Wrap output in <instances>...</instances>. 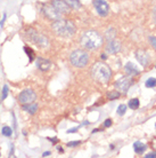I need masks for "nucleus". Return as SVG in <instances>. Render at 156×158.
Segmentation results:
<instances>
[{"mask_svg":"<svg viewBox=\"0 0 156 158\" xmlns=\"http://www.w3.org/2000/svg\"><path fill=\"white\" fill-rule=\"evenodd\" d=\"M104 38L96 30H88L82 33L80 38V45L88 51H96L103 45Z\"/></svg>","mask_w":156,"mask_h":158,"instance_id":"f257e3e1","label":"nucleus"},{"mask_svg":"<svg viewBox=\"0 0 156 158\" xmlns=\"http://www.w3.org/2000/svg\"><path fill=\"white\" fill-rule=\"evenodd\" d=\"M53 31L62 38H71L75 33V25L68 20H57L51 24Z\"/></svg>","mask_w":156,"mask_h":158,"instance_id":"f03ea898","label":"nucleus"},{"mask_svg":"<svg viewBox=\"0 0 156 158\" xmlns=\"http://www.w3.org/2000/svg\"><path fill=\"white\" fill-rule=\"evenodd\" d=\"M112 70L111 68L104 62H97L91 69V77L98 83L106 84L111 79Z\"/></svg>","mask_w":156,"mask_h":158,"instance_id":"7ed1b4c3","label":"nucleus"},{"mask_svg":"<svg viewBox=\"0 0 156 158\" xmlns=\"http://www.w3.org/2000/svg\"><path fill=\"white\" fill-rule=\"evenodd\" d=\"M70 62L73 67L76 68H84L89 63V55L83 49H75L71 53Z\"/></svg>","mask_w":156,"mask_h":158,"instance_id":"20e7f679","label":"nucleus"},{"mask_svg":"<svg viewBox=\"0 0 156 158\" xmlns=\"http://www.w3.org/2000/svg\"><path fill=\"white\" fill-rule=\"evenodd\" d=\"M27 35L29 38L31 39L32 43H34L37 46H39L40 48H48L49 47V40L46 36H43L39 32H37L34 29H30L27 30Z\"/></svg>","mask_w":156,"mask_h":158,"instance_id":"39448f33","label":"nucleus"},{"mask_svg":"<svg viewBox=\"0 0 156 158\" xmlns=\"http://www.w3.org/2000/svg\"><path fill=\"white\" fill-rule=\"evenodd\" d=\"M37 99V94L34 93V91H32L31 88H26L18 94V102L23 106V104H29V103H33Z\"/></svg>","mask_w":156,"mask_h":158,"instance_id":"423d86ee","label":"nucleus"},{"mask_svg":"<svg viewBox=\"0 0 156 158\" xmlns=\"http://www.w3.org/2000/svg\"><path fill=\"white\" fill-rule=\"evenodd\" d=\"M132 84H133V79L130 76H125V77L117 79L116 83H115V88L120 93H127V92L129 91L130 87L132 86Z\"/></svg>","mask_w":156,"mask_h":158,"instance_id":"0eeeda50","label":"nucleus"},{"mask_svg":"<svg viewBox=\"0 0 156 158\" xmlns=\"http://www.w3.org/2000/svg\"><path fill=\"white\" fill-rule=\"evenodd\" d=\"M42 10H43V14L46 15V17H48L49 20L57 21L62 19V14H60L53 5H50V6H45Z\"/></svg>","mask_w":156,"mask_h":158,"instance_id":"6e6552de","label":"nucleus"},{"mask_svg":"<svg viewBox=\"0 0 156 158\" xmlns=\"http://www.w3.org/2000/svg\"><path fill=\"white\" fill-rule=\"evenodd\" d=\"M94 7L100 16H107L109 12V6L105 0H94Z\"/></svg>","mask_w":156,"mask_h":158,"instance_id":"1a4fd4ad","label":"nucleus"},{"mask_svg":"<svg viewBox=\"0 0 156 158\" xmlns=\"http://www.w3.org/2000/svg\"><path fill=\"white\" fill-rule=\"evenodd\" d=\"M51 5H53V6H54L62 15L63 14L70 13V10H71V7L67 5V2L65 1V0H53Z\"/></svg>","mask_w":156,"mask_h":158,"instance_id":"9d476101","label":"nucleus"},{"mask_svg":"<svg viewBox=\"0 0 156 158\" xmlns=\"http://www.w3.org/2000/svg\"><path fill=\"white\" fill-rule=\"evenodd\" d=\"M120 51H121V43L115 39L109 40L105 47V52L107 54H116Z\"/></svg>","mask_w":156,"mask_h":158,"instance_id":"9b49d317","label":"nucleus"},{"mask_svg":"<svg viewBox=\"0 0 156 158\" xmlns=\"http://www.w3.org/2000/svg\"><path fill=\"white\" fill-rule=\"evenodd\" d=\"M136 59L138 60V62L142 65V67H147L149 64V55L148 53L145 49H138L136 52Z\"/></svg>","mask_w":156,"mask_h":158,"instance_id":"f8f14e48","label":"nucleus"},{"mask_svg":"<svg viewBox=\"0 0 156 158\" xmlns=\"http://www.w3.org/2000/svg\"><path fill=\"white\" fill-rule=\"evenodd\" d=\"M50 65H51V62L49 61V60L39 57L38 61H37V67L39 68L41 71H47L48 69L50 68Z\"/></svg>","mask_w":156,"mask_h":158,"instance_id":"ddd939ff","label":"nucleus"},{"mask_svg":"<svg viewBox=\"0 0 156 158\" xmlns=\"http://www.w3.org/2000/svg\"><path fill=\"white\" fill-rule=\"evenodd\" d=\"M124 70L129 76H135V75H139V73H140L139 69H138L132 62H128V63L125 64Z\"/></svg>","mask_w":156,"mask_h":158,"instance_id":"4468645a","label":"nucleus"},{"mask_svg":"<svg viewBox=\"0 0 156 158\" xmlns=\"http://www.w3.org/2000/svg\"><path fill=\"white\" fill-rule=\"evenodd\" d=\"M146 149H147V146L145 143L140 142V141H137V142L133 143V150L136 154H144Z\"/></svg>","mask_w":156,"mask_h":158,"instance_id":"2eb2a0df","label":"nucleus"},{"mask_svg":"<svg viewBox=\"0 0 156 158\" xmlns=\"http://www.w3.org/2000/svg\"><path fill=\"white\" fill-rule=\"evenodd\" d=\"M24 111H26L29 112L30 115H34L35 112L38 111V104H35V103H29V104H23L22 106Z\"/></svg>","mask_w":156,"mask_h":158,"instance_id":"dca6fc26","label":"nucleus"},{"mask_svg":"<svg viewBox=\"0 0 156 158\" xmlns=\"http://www.w3.org/2000/svg\"><path fill=\"white\" fill-rule=\"evenodd\" d=\"M115 36H116V30L113 28H109L107 31L105 32V38L107 40H113L114 38H115Z\"/></svg>","mask_w":156,"mask_h":158,"instance_id":"f3484780","label":"nucleus"},{"mask_svg":"<svg viewBox=\"0 0 156 158\" xmlns=\"http://www.w3.org/2000/svg\"><path fill=\"white\" fill-rule=\"evenodd\" d=\"M65 1H66L67 5H68L71 8H73V9H80V8H81V4H80L79 0H65Z\"/></svg>","mask_w":156,"mask_h":158,"instance_id":"a211bd4d","label":"nucleus"},{"mask_svg":"<svg viewBox=\"0 0 156 158\" xmlns=\"http://www.w3.org/2000/svg\"><path fill=\"white\" fill-rule=\"evenodd\" d=\"M139 106H140V102H139V100L138 99H132L129 101V108L130 109H132V110L138 109Z\"/></svg>","mask_w":156,"mask_h":158,"instance_id":"6ab92c4d","label":"nucleus"},{"mask_svg":"<svg viewBox=\"0 0 156 158\" xmlns=\"http://www.w3.org/2000/svg\"><path fill=\"white\" fill-rule=\"evenodd\" d=\"M1 134L4 135V136H8V138H10L12 134H13V130L9 126H4L2 128H1Z\"/></svg>","mask_w":156,"mask_h":158,"instance_id":"aec40b11","label":"nucleus"},{"mask_svg":"<svg viewBox=\"0 0 156 158\" xmlns=\"http://www.w3.org/2000/svg\"><path fill=\"white\" fill-rule=\"evenodd\" d=\"M145 86L148 87V88H153L156 86V79L155 78H148L145 83Z\"/></svg>","mask_w":156,"mask_h":158,"instance_id":"412c9836","label":"nucleus"},{"mask_svg":"<svg viewBox=\"0 0 156 158\" xmlns=\"http://www.w3.org/2000/svg\"><path fill=\"white\" fill-rule=\"evenodd\" d=\"M24 51H25V53L27 54V56L30 57V62H32V61H33V59H34V52L32 51L30 47H27V46H25V47H24Z\"/></svg>","mask_w":156,"mask_h":158,"instance_id":"4be33fe9","label":"nucleus"},{"mask_svg":"<svg viewBox=\"0 0 156 158\" xmlns=\"http://www.w3.org/2000/svg\"><path fill=\"white\" fill-rule=\"evenodd\" d=\"M117 115H120V116H123L127 112V106L125 104H121L120 107L117 108Z\"/></svg>","mask_w":156,"mask_h":158,"instance_id":"5701e85b","label":"nucleus"},{"mask_svg":"<svg viewBox=\"0 0 156 158\" xmlns=\"http://www.w3.org/2000/svg\"><path fill=\"white\" fill-rule=\"evenodd\" d=\"M2 94H1V101L2 100H6V98L8 96V86L7 85H5L4 87H2Z\"/></svg>","mask_w":156,"mask_h":158,"instance_id":"b1692460","label":"nucleus"},{"mask_svg":"<svg viewBox=\"0 0 156 158\" xmlns=\"http://www.w3.org/2000/svg\"><path fill=\"white\" fill-rule=\"evenodd\" d=\"M119 96H120V92L114 91V92H112V93H109L108 94V99L109 100H115V99H117Z\"/></svg>","mask_w":156,"mask_h":158,"instance_id":"393cba45","label":"nucleus"},{"mask_svg":"<svg viewBox=\"0 0 156 158\" xmlns=\"http://www.w3.org/2000/svg\"><path fill=\"white\" fill-rule=\"evenodd\" d=\"M149 41L153 45V47L156 49V37H149Z\"/></svg>","mask_w":156,"mask_h":158,"instance_id":"a878e982","label":"nucleus"},{"mask_svg":"<svg viewBox=\"0 0 156 158\" xmlns=\"http://www.w3.org/2000/svg\"><path fill=\"white\" fill-rule=\"evenodd\" d=\"M80 141H72V142H68L67 143V147H75L78 146V144H80Z\"/></svg>","mask_w":156,"mask_h":158,"instance_id":"bb28decb","label":"nucleus"},{"mask_svg":"<svg viewBox=\"0 0 156 158\" xmlns=\"http://www.w3.org/2000/svg\"><path fill=\"white\" fill-rule=\"evenodd\" d=\"M145 158H156V152H149V154L145 155Z\"/></svg>","mask_w":156,"mask_h":158,"instance_id":"cd10ccee","label":"nucleus"},{"mask_svg":"<svg viewBox=\"0 0 156 158\" xmlns=\"http://www.w3.org/2000/svg\"><path fill=\"white\" fill-rule=\"evenodd\" d=\"M112 125V120L111 119H106L105 122H104V127H109Z\"/></svg>","mask_w":156,"mask_h":158,"instance_id":"c85d7f7f","label":"nucleus"},{"mask_svg":"<svg viewBox=\"0 0 156 158\" xmlns=\"http://www.w3.org/2000/svg\"><path fill=\"white\" fill-rule=\"evenodd\" d=\"M153 20H154V22L156 23V6L154 7V9H153Z\"/></svg>","mask_w":156,"mask_h":158,"instance_id":"c756f323","label":"nucleus"},{"mask_svg":"<svg viewBox=\"0 0 156 158\" xmlns=\"http://www.w3.org/2000/svg\"><path fill=\"white\" fill-rule=\"evenodd\" d=\"M6 17H7V15H6V14H4V17H2V20H1V22H0V27H1V28L4 27V23H5V21H6Z\"/></svg>","mask_w":156,"mask_h":158,"instance_id":"7c9ffc66","label":"nucleus"},{"mask_svg":"<svg viewBox=\"0 0 156 158\" xmlns=\"http://www.w3.org/2000/svg\"><path fill=\"white\" fill-rule=\"evenodd\" d=\"M79 127H75V128H71V130L67 131V133H74V132H78Z\"/></svg>","mask_w":156,"mask_h":158,"instance_id":"2f4dec72","label":"nucleus"},{"mask_svg":"<svg viewBox=\"0 0 156 158\" xmlns=\"http://www.w3.org/2000/svg\"><path fill=\"white\" fill-rule=\"evenodd\" d=\"M9 157H14V147H13V144H12V150L9 152Z\"/></svg>","mask_w":156,"mask_h":158,"instance_id":"473e14b6","label":"nucleus"},{"mask_svg":"<svg viewBox=\"0 0 156 158\" xmlns=\"http://www.w3.org/2000/svg\"><path fill=\"white\" fill-rule=\"evenodd\" d=\"M48 156H50V151H46L42 154V157H48Z\"/></svg>","mask_w":156,"mask_h":158,"instance_id":"72a5a7b5","label":"nucleus"},{"mask_svg":"<svg viewBox=\"0 0 156 158\" xmlns=\"http://www.w3.org/2000/svg\"><path fill=\"white\" fill-rule=\"evenodd\" d=\"M49 140H50L51 142H57V141H58L57 139H49Z\"/></svg>","mask_w":156,"mask_h":158,"instance_id":"f704fd0d","label":"nucleus"},{"mask_svg":"<svg viewBox=\"0 0 156 158\" xmlns=\"http://www.w3.org/2000/svg\"><path fill=\"white\" fill-rule=\"evenodd\" d=\"M102 60H106V55H102Z\"/></svg>","mask_w":156,"mask_h":158,"instance_id":"c9c22d12","label":"nucleus"},{"mask_svg":"<svg viewBox=\"0 0 156 158\" xmlns=\"http://www.w3.org/2000/svg\"><path fill=\"white\" fill-rule=\"evenodd\" d=\"M155 127H156V124H155Z\"/></svg>","mask_w":156,"mask_h":158,"instance_id":"e433bc0d","label":"nucleus"},{"mask_svg":"<svg viewBox=\"0 0 156 158\" xmlns=\"http://www.w3.org/2000/svg\"><path fill=\"white\" fill-rule=\"evenodd\" d=\"M0 156H1V155H0Z\"/></svg>","mask_w":156,"mask_h":158,"instance_id":"4c0bfd02","label":"nucleus"}]
</instances>
